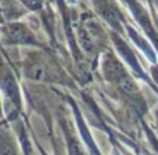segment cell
Listing matches in <instances>:
<instances>
[{
	"instance_id": "6da1fadb",
	"label": "cell",
	"mask_w": 158,
	"mask_h": 155,
	"mask_svg": "<svg viewBox=\"0 0 158 155\" xmlns=\"http://www.w3.org/2000/svg\"><path fill=\"white\" fill-rule=\"evenodd\" d=\"M2 39L11 45H32L34 36L22 23H11L2 28Z\"/></svg>"
},
{
	"instance_id": "7a4b0ae2",
	"label": "cell",
	"mask_w": 158,
	"mask_h": 155,
	"mask_svg": "<svg viewBox=\"0 0 158 155\" xmlns=\"http://www.w3.org/2000/svg\"><path fill=\"white\" fill-rule=\"evenodd\" d=\"M25 74H26V77H29L32 80H37V82L54 80V77L49 72V66L40 57H35V58H31L29 61H26Z\"/></svg>"
}]
</instances>
